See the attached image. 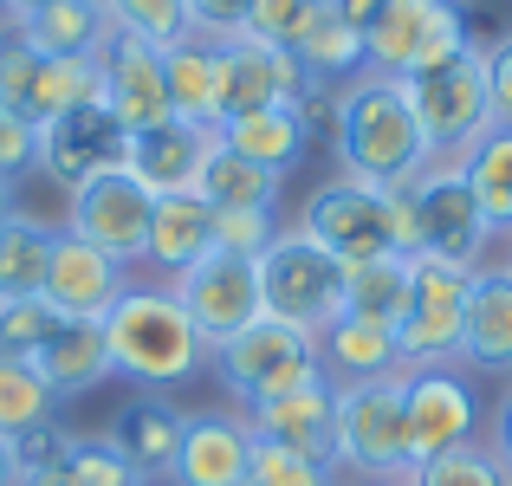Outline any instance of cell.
Listing matches in <instances>:
<instances>
[{
  "label": "cell",
  "instance_id": "6da1fadb",
  "mask_svg": "<svg viewBox=\"0 0 512 486\" xmlns=\"http://www.w3.org/2000/svg\"><path fill=\"white\" fill-rule=\"evenodd\" d=\"M104 337H111V370L150 396H169L214 370V344L195 331L169 279H130L124 299L104 312Z\"/></svg>",
  "mask_w": 512,
  "mask_h": 486
},
{
  "label": "cell",
  "instance_id": "7a4b0ae2",
  "mask_svg": "<svg viewBox=\"0 0 512 486\" xmlns=\"http://www.w3.org/2000/svg\"><path fill=\"white\" fill-rule=\"evenodd\" d=\"M331 156H338V175H357L370 188H402L435 162L402 78L357 72L350 85H338V98H331Z\"/></svg>",
  "mask_w": 512,
  "mask_h": 486
},
{
  "label": "cell",
  "instance_id": "3957f363",
  "mask_svg": "<svg viewBox=\"0 0 512 486\" xmlns=\"http://www.w3.org/2000/svg\"><path fill=\"white\" fill-rule=\"evenodd\" d=\"M396 195V234H402V253H428V260H448V266H487L493 253V227L480 214L474 188H467L461 162H428L415 182L389 188Z\"/></svg>",
  "mask_w": 512,
  "mask_h": 486
},
{
  "label": "cell",
  "instance_id": "277c9868",
  "mask_svg": "<svg viewBox=\"0 0 512 486\" xmlns=\"http://www.w3.org/2000/svg\"><path fill=\"white\" fill-rule=\"evenodd\" d=\"M325 363H318V337L299 331L286 318H253L247 331H234L227 344H214V383L234 402L240 415L260 409V402L286 396L299 383H318Z\"/></svg>",
  "mask_w": 512,
  "mask_h": 486
},
{
  "label": "cell",
  "instance_id": "5b68a950",
  "mask_svg": "<svg viewBox=\"0 0 512 486\" xmlns=\"http://www.w3.org/2000/svg\"><path fill=\"white\" fill-rule=\"evenodd\" d=\"M415 104V124H422L435 162H461L480 137L493 130V98H487V39L461 46L454 59L428 65V72L402 78Z\"/></svg>",
  "mask_w": 512,
  "mask_h": 486
},
{
  "label": "cell",
  "instance_id": "8992f818",
  "mask_svg": "<svg viewBox=\"0 0 512 486\" xmlns=\"http://www.w3.org/2000/svg\"><path fill=\"white\" fill-rule=\"evenodd\" d=\"M331 467L344 480H409V422H402V376L338 389V441Z\"/></svg>",
  "mask_w": 512,
  "mask_h": 486
},
{
  "label": "cell",
  "instance_id": "52a82bcc",
  "mask_svg": "<svg viewBox=\"0 0 512 486\" xmlns=\"http://www.w3.org/2000/svg\"><path fill=\"white\" fill-rule=\"evenodd\" d=\"M299 234H312L331 260L344 266H363V260H383V253H402V234H396V195L389 188H370L357 175H325V182L305 195L299 208ZM409 260V253H402Z\"/></svg>",
  "mask_w": 512,
  "mask_h": 486
},
{
  "label": "cell",
  "instance_id": "ba28073f",
  "mask_svg": "<svg viewBox=\"0 0 512 486\" xmlns=\"http://www.w3.org/2000/svg\"><path fill=\"white\" fill-rule=\"evenodd\" d=\"M461 46H474L467 0H383L376 20L363 26V72L415 78L428 65L454 59Z\"/></svg>",
  "mask_w": 512,
  "mask_h": 486
},
{
  "label": "cell",
  "instance_id": "9c48e42d",
  "mask_svg": "<svg viewBox=\"0 0 512 486\" xmlns=\"http://www.w3.org/2000/svg\"><path fill=\"white\" fill-rule=\"evenodd\" d=\"M253 266H260L266 318H286V324H299V331L318 337L344 312V260H331L312 234H299V227H279L273 247H266Z\"/></svg>",
  "mask_w": 512,
  "mask_h": 486
},
{
  "label": "cell",
  "instance_id": "30bf717a",
  "mask_svg": "<svg viewBox=\"0 0 512 486\" xmlns=\"http://www.w3.org/2000/svg\"><path fill=\"white\" fill-rule=\"evenodd\" d=\"M402 422H409V461L415 467L435 461V454L487 441V402H480L474 370H461V363L402 370Z\"/></svg>",
  "mask_w": 512,
  "mask_h": 486
},
{
  "label": "cell",
  "instance_id": "8fae6325",
  "mask_svg": "<svg viewBox=\"0 0 512 486\" xmlns=\"http://www.w3.org/2000/svg\"><path fill=\"white\" fill-rule=\"evenodd\" d=\"M467 286L474 273L448 260H409V312L396 324V350L402 370H422V363H461V318H467Z\"/></svg>",
  "mask_w": 512,
  "mask_h": 486
},
{
  "label": "cell",
  "instance_id": "7c38bea8",
  "mask_svg": "<svg viewBox=\"0 0 512 486\" xmlns=\"http://www.w3.org/2000/svg\"><path fill=\"white\" fill-rule=\"evenodd\" d=\"M124 156H130V130L111 117L104 98L72 104V111H59L52 124L33 130V175H46L59 195L85 188L91 175L124 169Z\"/></svg>",
  "mask_w": 512,
  "mask_h": 486
},
{
  "label": "cell",
  "instance_id": "4fadbf2b",
  "mask_svg": "<svg viewBox=\"0 0 512 486\" xmlns=\"http://www.w3.org/2000/svg\"><path fill=\"white\" fill-rule=\"evenodd\" d=\"M150 214H156V195L137 182L130 169H111V175H91L85 188L65 195V234L91 240L98 253H111L117 266H143V247H150Z\"/></svg>",
  "mask_w": 512,
  "mask_h": 486
},
{
  "label": "cell",
  "instance_id": "5bb4252c",
  "mask_svg": "<svg viewBox=\"0 0 512 486\" xmlns=\"http://www.w3.org/2000/svg\"><path fill=\"white\" fill-rule=\"evenodd\" d=\"M169 286H175L182 312L195 318V331L208 337V344H227V337L247 331L253 318H266L260 266L240 260V253H208V260H195L182 279H169Z\"/></svg>",
  "mask_w": 512,
  "mask_h": 486
},
{
  "label": "cell",
  "instance_id": "9a60e30c",
  "mask_svg": "<svg viewBox=\"0 0 512 486\" xmlns=\"http://www.w3.org/2000/svg\"><path fill=\"white\" fill-rule=\"evenodd\" d=\"M312 91L305 65L286 46H266V39H221V124L247 111H273V104H299Z\"/></svg>",
  "mask_w": 512,
  "mask_h": 486
},
{
  "label": "cell",
  "instance_id": "2e32d148",
  "mask_svg": "<svg viewBox=\"0 0 512 486\" xmlns=\"http://www.w3.org/2000/svg\"><path fill=\"white\" fill-rule=\"evenodd\" d=\"M253 467V428L247 415L227 402V409H188L182 448L163 486H247Z\"/></svg>",
  "mask_w": 512,
  "mask_h": 486
},
{
  "label": "cell",
  "instance_id": "e0dca14e",
  "mask_svg": "<svg viewBox=\"0 0 512 486\" xmlns=\"http://www.w3.org/2000/svg\"><path fill=\"white\" fill-rule=\"evenodd\" d=\"M98 78H104V104H111V117L130 130V137L175 117L169 78H163V52L143 46V39H130V33H111V39H104Z\"/></svg>",
  "mask_w": 512,
  "mask_h": 486
},
{
  "label": "cell",
  "instance_id": "ac0fdd59",
  "mask_svg": "<svg viewBox=\"0 0 512 486\" xmlns=\"http://www.w3.org/2000/svg\"><path fill=\"white\" fill-rule=\"evenodd\" d=\"M124 286H130V266H117L111 253H98L91 240H78V234L59 227L52 266H46V292H39L52 312L59 318H104L124 299Z\"/></svg>",
  "mask_w": 512,
  "mask_h": 486
},
{
  "label": "cell",
  "instance_id": "d6986e66",
  "mask_svg": "<svg viewBox=\"0 0 512 486\" xmlns=\"http://www.w3.org/2000/svg\"><path fill=\"white\" fill-rule=\"evenodd\" d=\"M253 441H273V448H292L305 461H325L331 467V441H338V383L318 376V383H299L286 396L247 409Z\"/></svg>",
  "mask_w": 512,
  "mask_h": 486
},
{
  "label": "cell",
  "instance_id": "ffe728a7",
  "mask_svg": "<svg viewBox=\"0 0 512 486\" xmlns=\"http://www.w3.org/2000/svg\"><path fill=\"white\" fill-rule=\"evenodd\" d=\"M461 370L512 383V260L474 266L467 318H461Z\"/></svg>",
  "mask_w": 512,
  "mask_h": 486
},
{
  "label": "cell",
  "instance_id": "44dd1931",
  "mask_svg": "<svg viewBox=\"0 0 512 486\" xmlns=\"http://www.w3.org/2000/svg\"><path fill=\"white\" fill-rule=\"evenodd\" d=\"M214 143H221V130L188 124V117H169V124L137 130V137H130L124 169L137 175L150 195H188V188L201 182V162H208Z\"/></svg>",
  "mask_w": 512,
  "mask_h": 486
},
{
  "label": "cell",
  "instance_id": "7402d4cb",
  "mask_svg": "<svg viewBox=\"0 0 512 486\" xmlns=\"http://www.w3.org/2000/svg\"><path fill=\"white\" fill-rule=\"evenodd\" d=\"M33 370H39V383H46L59 402H78V396H91V389H104L117 376L111 370V337H104V318H59V324H52V337L39 344Z\"/></svg>",
  "mask_w": 512,
  "mask_h": 486
},
{
  "label": "cell",
  "instance_id": "603a6c76",
  "mask_svg": "<svg viewBox=\"0 0 512 486\" xmlns=\"http://www.w3.org/2000/svg\"><path fill=\"white\" fill-rule=\"evenodd\" d=\"M182 428H188V409H175L169 396L137 389V396L111 415V428H104V435H111V448L137 467V480H169L175 448H182Z\"/></svg>",
  "mask_w": 512,
  "mask_h": 486
},
{
  "label": "cell",
  "instance_id": "cb8c5ba5",
  "mask_svg": "<svg viewBox=\"0 0 512 486\" xmlns=\"http://www.w3.org/2000/svg\"><path fill=\"white\" fill-rule=\"evenodd\" d=\"M214 253V208L188 188V195H156L150 214V247H143V266L156 279H182L195 260Z\"/></svg>",
  "mask_w": 512,
  "mask_h": 486
},
{
  "label": "cell",
  "instance_id": "d4e9b609",
  "mask_svg": "<svg viewBox=\"0 0 512 486\" xmlns=\"http://www.w3.org/2000/svg\"><path fill=\"white\" fill-rule=\"evenodd\" d=\"M318 363H325L331 383H376V376H402V350H396V331L389 324H370V318H350L338 312L318 331Z\"/></svg>",
  "mask_w": 512,
  "mask_h": 486
},
{
  "label": "cell",
  "instance_id": "484cf974",
  "mask_svg": "<svg viewBox=\"0 0 512 486\" xmlns=\"http://www.w3.org/2000/svg\"><path fill=\"white\" fill-rule=\"evenodd\" d=\"M221 143L234 156L260 162L273 175H292L305 156H312V124L299 117V104H273V111H247V117H227L221 124Z\"/></svg>",
  "mask_w": 512,
  "mask_h": 486
},
{
  "label": "cell",
  "instance_id": "4316f807",
  "mask_svg": "<svg viewBox=\"0 0 512 486\" xmlns=\"http://www.w3.org/2000/svg\"><path fill=\"white\" fill-rule=\"evenodd\" d=\"M163 78H169V104H175V117L221 130V39L188 33L182 46H169V52H163Z\"/></svg>",
  "mask_w": 512,
  "mask_h": 486
},
{
  "label": "cell",
  "instance_id": "83f0119b",
  "mask_svg": "<svg viewBox=\"0 0 512 486\" xmlns=\"http://www.w3.org/2000/svg\"><path fill=\"white\" fill-rule=\"evenodd\" d=\"M13 26H20L39 52H52V59H98L104 39L117 33L111 13L91 7V0H52V7L26 13V20H13Z\"/></svg>",
  "mask_w": 512,
  "mask_h": 486
},
{
  "label": "cell",
  "instance_id": "f1b7e54d",
  "mask_svg": "<svg viewBox=\"0 0 512 486\" xmlns=\"http://www.w3.org/2000/svg\"><path fill=\"white\" fill-rule=\"evenodd\" d=\"M52 240H59V221L13 208V221L0 227V299H39L46 292Z\"/></svg>",
  "mask_w": 512,
  "mask_h": 486
},
{
  "label": "cell",
  "instance_id": "f546056e",
  "mask_svg": "<svg viewBox=\"0 0 512 486\" xmlns=\"http://www.w3.org/2000/svg\"><path fill=\"white\" fill-rule=\"evenodd\" d=\"M279 188H286V175H273V169H260V162L234 156L227 143H214L208 162H201L195 195L208 201L214 214H227V208H279Z\"/></svg>",
  "mask_w": 512,
  "mask_h": 486
},
{
  "label": "cell",
  "instance_id": "4dcf8cb0",
  "mask_svg": "<svg viewBox=\"0 0 512 486\" xmlns=\"http://www.w3.org/2000/svg\"><path fill=\"white\" fill-rule=\"evenodd\" d=\"M292 59L305 65V78H312V85L338 91V85H350V78L363 72V33H357L350 20H338L331 7H318L312 20H305V33H299V46H292Z\"/></svg>",
  "mask_w": 512,
  "mask_h": 486
},
{
  "label": "cell",
  "instance_id": "1f68e13d",
  "mask_svg": "<svg viewBox=\"0 0 512 486\" xmlns=\"http://www.w3.org/2000/svg\"><path fill=\"white\" fill-rule=\"evenodd\" d=\"M461 175H467V188H474L480 214H487L493 240H512V130L493 124L487 137L461 156Z\"/></svg>",
  "mask_w": 512,
  "mask_h": 486
},
{
  "label": "cell",
  "instance_id": "d6a6232c",
  "mask_svg": "<svg viewBox=\"0 0 512 486\" xmlns=\"http://www.w3.org/2000/svg\"><path fill=\"white\" fill-rule=\"evenodd\" d=\"M344 312L396 331L402 312H409V260H402V253H383V260L344 266Z\"/></svg>",
  "mask_w": 512,
  "mask_h": 486
},
{
  "label": "cell",
  "instance_id": "836d02e7",
  "mask_svg": "<svg viewBox=\"0 0 512 486\" xmlns=\"http://www.w3.org/2000/svg\"><path fill=\"white\" fill-rule=\"evenodd\" d=\"M46 422H59V396L39 383L33 363L0 357V435L20 441L26 428H46Z\"/></svg>",
  "mask_w": 512,
  "mask_h": 486
},
{
  "label": "cell",
  "instance_id": "e575fe53",
  "mask_svg": "<svg viewBox=\"0 0 512 486\" xmlns=\"http://www.w3.org/2000/svg\"><path fill=\"white\" fill-rule=\"evenodd\" d=\"M402 486H512V467L487 441H474V448H454V454H435V461L409 467Z\"/></svg>",
  "mask_w": 512,
  "mask_h": 486
},
{
  "label": "cell",
  "instance_id": "d590c367",
  "mask_svg": "<svg viewBox=\"0 0 512 486\" xmlns=\"http://www.w3.org/2000/svg\"><path fill=\"white\" fill-rule=\"evenodd\" d=\"M111 26L130 39H143V46L169 52L182 46L188 33H195V20H188V0H117L111 7Z\"/></svg>",
  "mask_w": 512,
  "mask_h": 486
},
{
  "label": "cell",
  "instance_id": "8d00e7d4",
  "mask_svg": "<svg viewBox=\"0 0 512 486\" xmlns=\"http://www.w3.org/2000/svg\"><path fill=\"white\" fill-rule=\"evenodd\" d=\"M52 324H59V312L46 299H0V357L33 363L39 344L52 337Z\"/></svg>",
  "mask_w": 512,
  "mask_h": 486
},
{
  "label": "cell",
  "instance_id": "74e56055",
  "mask_svg": "<svg viewBox=\"0 0 512 486\" xmlns=\"http://www.w3.org/2000/svg\"><path fill=\"white\" fill-rule=\"evenodd\" d=\"M247 486H344V474L325 467V461H305V454H292V448H273V441H253Z\"/></svg>",
  "mask_w": 512,
  "mask_h": 486
},
{
  "label": "cell",
  "instance_id": "f35d334b",
  "mask_svg": "<svg viewBox=\"0 0 512 486\" xmlns=\"http://www.w3.org/2000/svg\"><path fill=\"white\" fill-rule=\"evenodd\" d=\"M279 208H227L214 214V253H240V260H260L279 234Z\"/></svg>",
  "mask_w": 512,
  "mask_h": 486
},
{
  "label": "cell",
  "instance_id": "ab89813d",
  "mask_svg": "<svg viewBox=\"0 0 512 486\" xmlns=\"http://www.w3.org/2000/svg\"><path fill=\"white\" fill-rule=\"evenodd\" d=\"M65 467L78 474V486H143L137 467L124 461V454L111 448V435H72V454H65Z\"/></svg>",
  "mask_w": 512,
  "mask_h": 486
},
{
  "label": "cell",
  "instance_id": "60d3db41",
  "mask_svg": "<svg viewBox=\"0 0 512 486\" xmlns=\"http://www.w3.org/2000/svg\"><path fill=\"white\" fill-rule=\"evenodd\" d=\"M312 13H318V0H253V7H247V26H240V33H247V39H266V46H286V52H292Z\"/></svg>",
  "mask_w": 512,
  "mask_h": 486
},
{
  "label": "cell",
  "instance_id": "b9f144b4",
  "mask_svg": "<svg viewBox=\"0 0 512 486\" xmlns=\"http://www.w3.org/2000/svg\"><path fill=\"white\" fill-rule=\"evenodd\" d=\"M72 435H78V428H65V422L26 428V435L13 441V461H20V480H26V474H39V467H59L65 454H72Z\"/></svg>",
  "mask_w": 512,
  "mask_h": 486
},
{
  "label": "cell",
  "instance_id": "7bdbcfd3",
  "mask_svg": "<svg viewBox=\"0 0 512 486\" xmlns=\"http://www.w3.org/2000/svg\"><path fill=\"white\" fill-rule=\"evenodd\" d=\"M20 175H33V124L0 104V182H20Z\"/></svg>",
  "mask_w": 512,
  "mask_h": 486
},
{
  "label": "cell",
  "instance_id": "ee69618b",
  "mask_svg": "<svg viewBox=\"0 0 512 486\" xmlns=\"http://www.w3.org/2000/svg\"><path fill=\"white\" fill-rule=\"evenodd\" d=\"M487 98H493V124L512 130V33L487 39Z\"/></svg>",
  "mask_w": 512,
  "mask_h": 486
},
{
  "label": "cell",
  "instance_id": "f6af8a7d",
  "mask_svg": "<svg viewBox=\"0 0 512 486\" xmlns=\"http://www.w3.org/2000/svg\"><path fill=\"white\" fill-rule=\"evenodd\" d=\"M247 7L253 0H188V20H195L201 39H234L247 26Z\"/></svg>",
  "mask_w": 512,
  "mask_h": 486
},
{
  "label": "cell",
  "instance_id": "bcb514c9",
  "mask_svg": "<svg viewBox=\"0 0 512 486\" xmlns=\"http://www.w3.org/2000/svg\"><path fill=\"white\" fill-rule=\"evenodd\" d=\"M487 448H493V454H500V461L512 467V383H506L500 409H487Z\"/></svg>",
  "mask_w": 512,
  "mask_h": 486
},
{
  "label": "cell",
  "instance_id": "7dc6e473",
  "mask_svg": "<svg viewBox=\"0 0 512 486\" xmlns=\"http://www.w3.org/2000/svg\"><path fill=\"white\" fill-rule=\"evenodd\" d=\"M318 7H331V13H338V20H350V26H357V33H363V26L376 20V7H383V0H318Z\"/></svg>",
  "mask_w": 512,
  "mask_h": 486
},
{
  "label": "cell",
  "instance_id": "c3c4849f",
  "mask_svg": "<svg viewBox=\"0 0 512 486\" xmlns=\"http://www.w3.org/2000/svg\"><path fill=\"white\" fill-rule=\"evenodd\" d=\"M20 486H78V474H72L65 461H59V467H39V474H26Z\"/></svg>",
  "mask_w": 512,
  "mask_h": 486
},
{
  "label": "cell",
  "instance_id": "681fc988",
  "mask_svg": "<svg viewBox=\"0 0 512 486\" xmlns=\"http://www.w3.org/2000/svg\"><path fill=\"white\" fill-rule=\"evenodd\" d=\"M0 486H20V461H13V441L0 435Z\"/></svg>",
  "mask_w": 512,
  "mask_h": 486
},
{
  "label": "cell",
  "instance_id": "f907efd6",
  "mask_svg": "<svg viewBox=\"0 0 512 486\" xmlns=\"http://www.w3.org/2000/svg\"><path fill=\"white\" fill-rule=\"evenodd\" d=\"M52 7V0H0V20H26V13Z\"/></svg>",
  "mask_w": 512,
  "mask_h": 486
},
{
  "label": "cell",
  "instance_id": "816d5d0a",
  "mask_svg": "<svg viewBox=\"0 0 512 486\" xmlns=\"http://www.w3.org/2000/svg\"><path fill=\"white\" fill-rule=\"evenodd\" d=\"M13 208H20V195H13V182H0V227L13 221Z\"/></svg>",
  "mask_w": 512,
  "mask_h": 486
},
{
  "label": "cell",
  "instance_id": "f5cc1de1",
  "mask_svg": "<svg viewBox=\"0 0 512 486\" xmlns=\"http://www.w3.org/2000/svg\"><path fill=\"white\" fill-rule=\"evenodd\" d=\"M344 486H402V480H344Z\"/></svg>",
  "mask_w": 512,
  "mask_h": 486
},
{
  "label": "cell",
  "instance_id": "db71d44e",
  "mask_svg": "<svg viewBox=\"0 0 512 486\" xmlns=\"http://www.w3.org/2000/svg\"><path fill=\"white\" fill-rule=\"evenodd\" d=\"M143 486H163V480H143Z\"/></svg>",
  "mask_w": 512,
  "mask_h": 486
},
{
  "label": "cell",
  "instance_id": "11a10c76",
  "mask_svg": "<svg viewBox=\"0 0 512 486\" xmlns=\"http://www.w3.org/2000/svg\"><path fill=\"white\" fill-rule=\"evenodd\" d=\"M506 260H512V253H506Z\"/></svg>",
  "mask_w": 512,
  "mask_h": 486
}]
</instances>
